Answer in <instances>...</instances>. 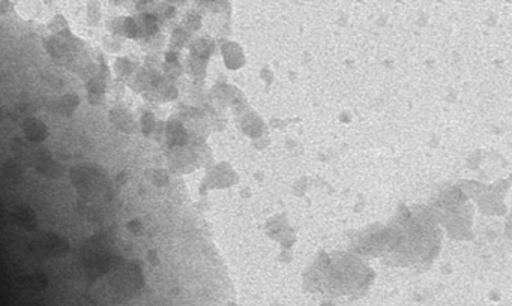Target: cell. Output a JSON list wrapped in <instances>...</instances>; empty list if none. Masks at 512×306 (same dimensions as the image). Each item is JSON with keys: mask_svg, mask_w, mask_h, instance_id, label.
Wrapping results in <instances>:
<instances>
[{"mask_svg": "<svg viewBox=\"0 0 512 306\" xmlns=\"http://www.w3.org/2000/svg\"><path fill=\"white\" fill-rule=\"evenodd\" d=\"M80 99L75 95H63L62 98H59L53 107V111L63 114V116H69L78 105Z\"/></svg>", "mask_w": 512, "mask_h": 306, "instance_id": "obj_4", "label": "cell"}, {"mask_svg": "<svg viewBox=\"0 0 512 306\" xmlns=\"http://www.w3.org/2000/svg\"><path fill=\"white\" fill-rule=\"evenodd\" d=\"M110 119H111V122H113L119 129L128 131V129H131V128L134 126V119H132L131 113H129L128 110H125V108H120V107H116V108L111 110Z\"/></svg>", "mask_w": 512, "mask_h": 306, "instance_id": "obj_2", "label": "cell"}, {"mask_svg": "<svg viewBox=\"0 0 512 306\" xmlns=\"http://www.w3.org/2000/svg\"><path fill=\"white\" fill-rule=\"evenodd\" d=\"M104 44H105V47H107L110 51H117V50L120 48L119 41H117L116 38H113V36H107V38L104 39Z\"/></svg>", "mask_w": 512, "mask_h": 306, "instance_id": "obj_8", "label": "cell"}, {"mask_svg": "<svg viewBox=\"0 0 512 306\" xmlns=\"http://www.w3.org/2000/svg\"><path fill=\"white\" fill-rule=\"evenodd\" d=\"M141 126H143V131L144 134H150V131L153 129L155 126V120H153V116L150 113H144L143 117H141Z\"/></svg>", "mask_w": 512, "mask_h": 306, "instance_id": "obj_7", "label": "cell"}, {"mask_svg": "<svg viewBox=\"0 0 512 306\" xmlns=\"http://www.w3.org/2000/svg\"><path fill=\"white\" fill-rule=\"evenodd\" d=\"M135 21H137V29H138V38L140 36H150L158 29L156 18L150 14L138 15V17H135Z\"/></svg>", "mask_w": 512, "mask_h": 306, "instance_id": "obj_3", "label": "cell"}, {"mask_svg": "<svg viewBox=\"0 0 512 306\" xmlns=\"http://www.w3.org/2000/svg\"><path fill=\"white\" fill-rule=\"evenodd\" d=\"M104 101V93H89V102L92 105H98Z\"/></svg>", "mask_w": 512, "mask_h": 306, "instance_id": "obj_9", "label": "cell"}, {"mask_svg": "<svg viewBox=\"0 0 512 306\" xmlns=\"http://www.w3.org/2000/svg\"><path fill=\"white\" fill-rule=\"evenodd\" d=\"M48 27H50V30H51V32H54L56 35H59V33H62L63 30H66V29H68V26H66V21H65V18H63L62 15H56V17H54V18L50 21Z\"/></svg>", "mask_w": 512, "mask_h": 306, "instance_id": "obj_6", "label": "cell"}, {"mask_svg": "<svg viewBox=\"0 0 512 306\" xmlns=\"http://www.w3.org/2000/svg\"><path fill=\"white\" fill-rule=\"evenodd\" d=\"M114 69L119 77H129L134 72V65L126 57H117L114 62Z\"/></svg>", "mask_w": 512, "mask_h": 306, "instance_id": "obj_5", "label": "cell"}, {"mask_svg": "<svg viewBox=\"0 0 512 306\" xmlns=\"http://www.w3.org/2000/svg\"><path fill=\"white\" fill-rule=\"evenodd\" d=\"M98 18H99V9H98V8H90V9H89V20H90L92 23H95Z\"/></svg>", "mask_w": 512, "mask_h": 306, "instance_id": "obj_10", "label": "cell"}, {"mask_svg": "<svg viewBox=\"0 0 512 306\" xmlns=\"http://www.w3.org/2000/svg\"><path fill=\"white\" fill-rule=\"evenodd\" d=\"M107 26L113 35L125 38H138L137 21L132 17H114L108 21Z\"/></svg>", "mask_w": 512, "mask_h": 306, "instance_id": "obj_1", "label": "cell"}]
</instances>
